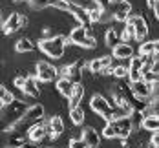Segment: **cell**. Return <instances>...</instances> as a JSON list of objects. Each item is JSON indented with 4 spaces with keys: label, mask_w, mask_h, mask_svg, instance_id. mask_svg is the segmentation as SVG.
Instances as JSON below:
<instances>
[{
    "label": "cell",
    "mask_w": 159,
    "mask_h": 148,
    "mask_svg": "<svg viewBox=\"0 0 159 148\" xmlns=\"http://www.w3.org/2000/svg\"><path fill=\"white\" fill-rule=\"evenodd\" d=\"M28 110H30L28 102L18 101V99H15L13 102H9L6 106H2V130L6 132L9 128H13L16 123L24 117V114Z\"/></svg>",
    "instance_id": "cell-1"
},
{
    "label": "cell",
    "mask_w": 159,
    "mask_h": 148,
    "mask_svg": "<svg viewBox=\"0 0 159 148\" xmlns=\"http://www.w3.org/2000/svg\"><path fill=\"white\" fill-rule=\"evenodd\" d=\"M44 106L42 104H33L30 106V110L24 114V117L16 123L13 128H9V130H15V132H20V133H30L35 124H39V123H42L44 119Z\"/></svg>",
    "instance_id": "cell-2"
},
{
    "label": "cell",
    "mask_w": 159,
    "mask_h": 148,
    "mask_svg": "<svg viewBox=\"0 0 159 148\" xmlns=\"http://www.w3.org/2000/svg\"><path fill=\"white\" fill-rule=\"evenodd\" d=\"M134 130V123H132V117L130 115H123V117H119V119H115V121H110L106 126H104V137H108V139H113V137H119V139H125L128 137L130 133Z\"/></svg>",
    "instance_id": "cell-3"
},
{
    "label": "cell",
    "mask_w": 159,
    "mask_h": 148,
    "mask_svg": "<svg viewBox=\"0 0 159 148\" xmlns=\"http://www.w3.org/2000/svg\"><path fill=\"white\" fill-rule=\"evenodd\" d=\"M39 48L42 53H46L51 59H61L64 55V49H66V38L61 35H55L51 38H42L39 42Z\"/></svg>",
    "instance_id": "cell-4"
},
{
    "label": "cell",
    "mask_w": 159,
    "mask_h": 148,
    "mask_svg": "<svg viewBox=\"0 0 159 148\" xmlns=\"http://www.w3.org/2000/svg\"><path fill=\"white\" fill-rule=\"evenodd\" d=\"M68 40L71 42V44H77V46H82V48L86 49H93L97 46L95 42V37L93 35H90L88 33V28L86 26H77V28H73L70 35H68Z\"/></svg>",
    "instance_id": "cell-5"
},
{
    "label": "cell",
    "mask_w": 159,
    "mask_h": 148,
    "mask_svg": "<svg viewBox=\"0 0 159 148\" xmlns=\"http://www.w3.org/2000/svg\"><path fill=\"white\" fill-rule=\"evenodd\" d=\"M106 13L115 18L117 22H128L130 18V13H132V4L128 0H113L110 6L106 7Z\"/></svg>",
    "instance_id": "cell-6"
},
{
    "label": "cell",
    "mask_w": 159,
    "mask_h": 148,
    "mask_svg": "<svg viewBox=\"0 0 159 148\" xmlns=\"http://www.w3.org/2000/svg\"><path fill=\"white\" fill-rule=\"evenodd\" d=\"M61 75L71 79V81L77 84V82H80L82 75H84V62L79 59V61H75V62H71V64L62 66V68H61Z\"/></svg>",
    "instance_id": "cell-7"
},
{
    "label": "cell",
    "mask_w": 159,
    "mask_h": 148,
    "mask_svg": "<svg viewBox=\"0 0 159 148\" xmlns=\"http://www.w3.org/2000/svg\"><path fill=\"white\" fill-rule=\"evenodd\" d=\"M132 92H134L135 97L143 99V101H150L154 97V84L146 82L144 79L135 81V82H132Z\"/></svg>",
    "instance_id": "cell-8"
},
{
    "label": "cell",
    "mask_w": 159,
    "mask_h": 148,
    "mask_svg": "<svg viewBox=\"0 0 159 148\" xmlns=\"http://www.w3.org/2000/svg\"><path fill=\"white\" fill-rule=\"evenodd\" d=\"M26 133H20L15 130H6L4 132V143L2 146L6 148H20L22 145H26Z\"/></svg>",
    "instance_id": "cell-9"
},
{
    "label": "cell",
    "mask_w": 159,
    "mask_h": 148,
    "mask_svg": "<svg viewBox=\"0 0 159 148\" xmlns=\"http://www.w3.org/2000/svg\"><path fill=\"white\" fill-rule=\"evenodd\" d=\"M55 77H57V68L55 66H51L46 61H40L37 64V79L40 82H51L55 81Z\"/></svg>",
    "instance_id": "cell-10"
},
{
    "label": "cell",
    "mask_w": 159,
    "mask_h": 148,
    "mask_svg": "<svg viewBox=\"0 0 159 148\" xmlns=\"http://www.w3.org/2000/svg\"><path fill=\"white\" fill-rule=\"evenodd\" d=\"M143 64H144L143 55L130 59V68H128V70H130L128 81L130 82H135V81H141V79H143Z\"/></svg>",
    "instance_id": "cell-11"
},
{
    "label": "cell",
    "mask_w": 159,
    "mask_h": 148,
    "mask_svg": "<svg viewBox=\"0 0 159 148\" xmlns=\"http://www.w3.org/2000/svg\"><path fill=\"white\" fill-rule=\"evenodd\" d=\"M128 22L134 24L137 40H139V42H144V38H146V35H148V22H146V18L141 16V15H132L128 18Z\"/></svg>",
    "instance_id": "cell-12"
},
{
    "label": "cell",
    "mask_w": 159,
    "mask_h": 148,
    "mask_svg": "<svg viewBox=\"0 0 159 148\" xmlns=\"http://www.w3.org/2000/svg\"><path fill=\"white\" fill-rule=\"evenodd\" d=\"M22 13H11L9 18L2 24V31L6 33V35H9V33H15L18 31L20 28H24V24H22Z\"/></svg>",
    "instance_id": "cell-13"
},
{
    "label": "cell",
    "mask_w": 159,
    "mask_h": 148,
    "mask_svg": "<svg viewBox=\"0 0 159 148\" xmlns=\"http://www.w3.org/2000/svg\"><path fill=\"white\" fill-rule=\"evenodd\" d=\"M49 135V126L42 121V123H39V124H35L30 133H28V137H30V141L31 143H40L44 137H48Z\"/></svg>",
    "instance_id": "cell-14"
},
{
    "label": "cell",
    "mask_w": 159,
    "mask_h": 148,
    "mask_svg": "<svg viewBox=\"0 0 159 148\" xmlns=\"http://www.w3.org/2000/svg\"><path fill=\"white\" fill-rule=\"evenodd\" d=\"M70 13H73V15H75V18L79 20L82 26H86V28H92V16H90V11H88L86 7H80V6L71 4V7H70Z\"/></svg>",
    "instance_id": "cell-15"
},
{
    "label": "cell",
    "mask_w": 159,
    "mask_h": 148,
    "mask_svg": "<svg viewBox=\"0 0 159 148\" xmlns=\"http://www.w3.org/2000/svg\"><path fill=\"white\" fill-rule=\"evenodd\" d=\"M111 106H113V104L108 102L102 95H93V97H92V110L99 115H104L106 112H110Z\"/></svg>",
    "instance_id": "cell-16"
},
{
    "label": "cell",
    "mask_w": 159,
    "mask_h": 148,
    "mask_svg": "<svg viewBox=\"0 0 159 148\" xmlns=\"http://www.w3.org/2000/svg\"><path fill=\"white\" fill-rule=\"evenodd\" d=\"M55 88H57V92L64 95V97H71V93H73V88H75V82L71 81V79H68V77H61L57 84H55Z\"/></svg>",
    "instance_id": "cell-17"
},
{
    "label": "cell",
    "mask_w": 159,
    "mask_h": 148,
    "mask_svg": "<svg viewBox=\"0 0 159 148\" xmlns=\"http://www.w3.org/2000/svg\"><path fill=\"white\" fill-rule=\"evenodd\" d=\"M39 79H37V75L31 77V75H28V81H26V86H24V93L28 95V97H40V88H39Z\"/></svg>",
    "instance_id": "cell-18"
},
{
    "label": "cell",
    "mask_w": 159,
    "mask_h": 148,
    "mask_svg": "<svg viewBox=\"0 0 159 148\" xmlns=\"http://www.w3.org/2000/svg\"><path fill=\"white\" fill-rule=\"evenodd\" d=\"M48 126H49V137L51 139L61 137V133L64 132V123H62V119H61V115H53L49 119Z\"/></svg>",
    "instance_id": "cell-19"
},
{
    "label": "cell",
    "mask_w": 159,
    "mask_h": 148,
    "mask_svg": "<svg viewBox=\"0 0 159 148\" xmlns=\"http://www.w3.org/2000/svg\"><path fill=\"white\" fill-rule=\"evenodd\" d=\"M82 139L86 141L88 148H97L101 145V137H99V133L95 132V128H92V126H86L82 130Z\"/></svg>",
    "instance_id": "cell-20"
},
{
    "label": "cell",
    "mask_w": 159,
    "mask_h": 148,
    "mask_svg": "<svg viewBox=\"0 0 159 148\" xmlns=\"http://www.w3.org/2000/svg\"><path fill=\"white\" fill-rule=\"evenodd\" d=\"M113 57L115 59H132L134 57V48L130 42H121L113 48Z\"/></svg>",
    "instance_id": "cell-21"
},
{
    "label": "cell",
    "mask_w": 159,
    "mask_h": 148,
    "mask_svg": "<svg viewBox=\"0 0 159 148\" xmlns=\"http://www.w3.org/2000/svg\"><path fill=\"white\" fill-rule=\"evenodd\" d=\"M139 55H157L159 57V40H148V42H143L139 46Z\"/></svg>",
    "instance_id": "cell-22"
},
{
    "label": "cell",
    "mask_w": 159,
    "mask_h": 148,
    "mask_svg": "<svg viewBox=\"0 0 159 148\" xmlns=\"http://www.w3.org/2000/svg\"><path fill=\"white\" fill-rule=\"evenodd\" d=\"M82 97H84V86H82L80 82H77L75 88H73L71 97L68 99V101H70V110H71V108H77L80 104V101H82Z\"/></svg>",
    "instance_id": "cell-23"
},
{
    "label": "cell",
    "mask_w": 159,
    "mask_h": 148,
    "mask_svg": "<svg viewBox=\"0 0 159 148\" xmlns=\"http://www.w3.org/2000/svg\"><path fill=\"white\" fill-rule=\"evenodd\" d=\"M104 42H106V46H110L111 49L115 48L117 44H121L123 42V38H121V33L115 31V29H106V35H104Z\"/></svg>",
    "instance_id": "cell-24"
},
{
    "label": "cell",
    "mask_w": 159,
    "mask_h": 148,
    "mask_svg": "<svg viewBox=\"0 0 159 148\" xmlns=\"http://www.w3.org/2000/svg\"><path fill=\"white\" fill-rule=\"evenodd\" d=\"M15 49L18 51V53H28V51H33V49H35V44H33L31 38H28V37H22V38L16 42Z\"/></svg>",
    "instance_id": "cell-25"
},
{
    "label": "cell",
    "mask_w": 159,
    "mask_h": 148,
    "mask_svg": "<svg viewBox=\"0 0 159 148\" xmlns=\"http://www.w3.org/2000/svg\"><path fill=\"white\" fill-rule=\"evenodd\" d=\"M143 128L148 132H159V115H148V117H144Z\"/></svg>",
    "instance_id": "cell-26"
},
{
    "label": "cell",
    "mask_w": 159,
    "mask_h": 148,
    "mask_svg": "<svg viewBox=\"0 0 159 148\" xmlns=\"http://www.w3.org/2000/svg\"><path fill=\"white\" fill-rule=\"evenodd\" d=\"M121 38H123V42H132V40H137L135 28H134V24H132V22H126L125 29H123V33H121Z\"/></svg>",
    "instance_id": "cell-27"
},
{
    "label": "cell",
    "mask_w": 159,
    "mask_h": 148,
    "mask_svg": "<svg viewBox=\"0 0 159 148\" xmlns=\"http://www.w3.org/2000/svg\"><path fill=\"white\" fill-rule=\"evenodd\" d=\"M84 117H86V114H84V110H82L80 106L70 110V119H71L73 124H82V123H84Z\"/></svg>",
    "instance_id": "cell-28"
},
{
    "label": "cell",
    "mask_w": 159,
    "mask_h": 148,
    "mask_svg": "<svg viewBox=\"0 0 159 148\" xmlns=\"http://www.w3.org/2000/svg\"><path fill=\"white\" fill-rule=\"evenodd\" d=\"M13 101H15L13 93H11L6 86H2V90H0V104L6 106V104H9V102H13Z\"/></svg>",
    "instance_id": "cell-29"
},
{
    "label": "cell",
    "mask_w": 159,
    "mask_h": 148,
    "mask_svg": "<svg viewBox=\"0 0 159 148\" xmlns=\"http://www.w3.org/2000/svg\"><path fill=\"white\" fill-rule=\"evenodd\" d=\"M128 73H130V70L126 66H115L113 68V77L115 79H128Z\"/></svg>",
    "instance_id": "cell-30"
},
{
    "label": "cell",
    "mask_w": 159,
    "mask_h": 148,
    "mask_svg": "<svg viewBox=\"0 0 159 148\" xmlns=\"http://www.w3.org/2000/svg\"><path fill=\"white\" fill-rule=\"evenodd\" d=\"M88 68H90L92 75H97V73H101V70H102V64H101V57H99V59H93V61H90V62H88Z\"/></svg>",
    "instance_id": "cell-31"
},
{
    "label": "cell",
    "mask_w": 159,
    "mask_h": 148,
    "mask_svg": "<svg viewBox=\"0 0 159 148\" xmlns=\"http://www.w3.org/2000/svg\"><path fill=\"white\" fill-rule=\"evenodd\" d=\"M70 148H88V145H86V141L80 137V139H71V141H70Z\"/></svg>",
    "instance_id": "cell-32"
},
{
    "label": "cell",
    "mask_w": 159,
    "mask_h": 148,
    "mask_svg": "<svg viewBox=\"0 0 159 148\" xmlns=\"http://www.w3.org/2000/svg\"><path fill=\"white\" fill-rule=\"evenodd\" d=\"M26 81H28V75H18L15 77V86L16 88H20V90H24V86H26Z\"/></svg>",
    "instance_id": "cell-33"
},
{
    "label": "cell",
    "mask_w": 159,
    "mask_h": 148,
    "mask_svg": "<svg viewBox=\"0 0 159 148\" xmlns=\"http://www.w3.org/2000/svg\"><path fill=\"white\" fill-rule=\"evenodd\" d=\"M93 2H97V4H99V6H102V7H104V9H106V7H108V6H110L111 2H113V0H93Z\"/></svg>",
    "instance_id": "cell-34"
},
{
    "label": "cell",
    "mask_w": 159,
    "mask_h": 148,
    "mask_svg": "<svg viewBox=\"0 0 159 148\" xmlns=\"http://www.w3.org/2000/svg\"><path fill=\"white\" fill-rule=\"evenodd\" d=\"M152 71H154V73H159V57H156V62L152 66Z\"/></svg>",
    "instance_id": "cell-35"
},
{
    "label": "cell",
    "mask_w": 159,
    "mask_h": 148,
    "mask_svg": "<svg viewBox=\"0 0 159 148\" xmlns=\"http://www.w3.org/2000/svg\"><path fill=\"white\" fill-rule=\"evenodd\" d=\"M154 15H156V18L159 20V0L156 2V6H154Z\"/></svg>",
    "instance_id": "cell-36"
},
{
    "label": "cell",
    "mask_w": 159,
    "mask_h": 148,
    "mask_svg": "<svg viewBox=\"0 0 159 148\" xmlns=\"http://www.w3.org/2000/svg\"><path fill=\"white\" fill-rule=\"evenodd\" d=\"M156 2H157V0H146V6H148L150 9H154V6H156Z\"/></svg>",
    "instance_id": "cell-37"
},
{
    "label": "cell",
    "mask_w": 159,
    "mask_h": 148,
    "mask_svg": "<svg viewBox=\"0 0 159 148\" xmlns=\"http://www.w3.org/2000/svg\"><path fill=\"white\" fill-rule=\"evenodd\" d=\"M20 148H35V143H31V141H30V143H26V145H22Z\"/></svg>",
    "instance_id": "cell-38"
},
{
    "label": "cell",
    "mask_w": 159,
    "mask_h": 148,
    "mask_svg": "<svg viewBox=\"0 0 159 148\" xmlns=\"http://www.w3.org/2000/svg\"><path fill=\"white\" fill-rule=\"evenodd\" d=\"M51 2H55V0H48V6H49V4H51Z\"/></svg>",
    "instance_id": "cell-39"
},
{
    "label": "cell",
    "mask_w": 159,
    "mask_h": 148,
    "mask_svg": "<svg viewBox=\"0 0 159 148\" xmlns=\"http://www.w3.org/2000/svg\"><path fill=\"white\" fill-rule=\"evenodd\" d=\"M64 2H68V4H71V0H64Z\"/></svg>",
    "instance_id": "cell-40"
},
{
    "label": "cell",
    "mask_w": 159,
    "mask_h": 148,
    "mask_svg": "<svg viewBox=\"0 0 159 148\" xmlns=\"http://www.w3.org/2000/svg\"><path fill=\"white\" fill-rule=\"evenodd\" d=\"M44 148H53V146H44Z\"/></svg>",
    "instance_id": "cell-41"
},
{
    "label": "cell",
    "mask_w": 159,
    "mask_h": 148,
    "mask_svg": "<svg viewBox=\"0 0 159 148\" xmlns=\"http://www.w3.org/2000/svg\"><path fill=\"white\" fill-rule=\"evenodd\" d=\"M15 2H18V0H15Z\"/></svg>",
    "instance_id": "cell-42"
},
{
    "label": "cell",
    "mask_w": 159,
    "mask_h": 148,
    "mask_svg": "<svg viewBox=\"0 0 159 148\" xmlns=\"http://www.w3.org/2000/svg\"><path fill=\"white\" fill-rule=\"evenodd\" d=\"M2 148H6V146H2Z\"/></svg>",
    "instance_id": "cell-43"
}]
</instances>
